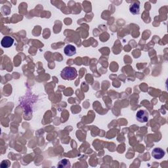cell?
Wrapping results in <instances>:
<instances>
[{
    "label": "cell",
    "mask_w": 168,
    "mask_h": 168,
    "mask_svg": "<svg viewBox=\"0 0 168 168\" xmlns=\"http://www.w3.org/2000/svg\"><path fill=\"white\" fill-rule=\"evenodd\" d=\"M78 72L75 68L65 67L61 73V76L65 80H73L77 77Z\"/></svg>",
    "instance_id": "cell-1"
},
{
    "label": "cell",
    "mask_w": 168,
    "mask_h": 168,
    "mask_svg": "<svg viewBox=\"0 0 168 168\" xmlns=\"http://www.w3.org/2000/svg\"><path fill=\"white\" fill-rule=\"evenodd\" d=\"M136 118L139 122L142 123L146 122L149 120V113L147 112L146 110H140L136 112Z\"/></svg>",
    "instance_id": "cell-2"
},
{
    "label": "cell",
    "mask_w": 168,
    "mask_h": 168,
    "mask_svg": "<svg viewBox=\"0 0 168 168\" xmlns=\"http://www.w3.org/2000/svg\"><path fill=\"white\" fill-rule=\"evenodd\" d=\"M14 43V39L10 36H5L2 39L1 44L3 47L5 48H9Z\"/></svg>",
    "instance_id": "cell-3"
},
{
    "label": "cell",
    "mask_w": 168,
    "mask_h": 168,
    "mask_svg": "<svg viewBox=\"0 0 168 168\" xmlns=\"http://www.w3.org/2000/svg\"><path fill=\"white\" fill-rule=\"evenodd\" d=\"M152 156H153L155 159L160 160L162 159V158L165 156V152L164 150L160 148H156L152 150Z\"/></svg>",
    "instance_id": "cell-4"
},
{
    "label": "cell",
    "mask_w": 168,
    "mask_h": 168,
    "mask_svg": "<svg viewBox=\"0 0 168 168\" xmlns=\"http://www.w3.org/2000/svg\"><path fill=\"white\" fill-rule=\"evenodd\" d=\"M64 52L66 55L68 57H72L76 53V47L72 45H67L64 49Z\"/></svg>",
    "instance_id": "cell-5"
},
{
    "label": "cell",
    "mask_w": 168,
    "mask_h": 168,
    "mask_svg": "<svg viewBox=\"0 0 168 168\" xmlns=\"http://www.w3.org/2000/svg\"><path fill=\"white\" fill-rule=\"evenodd\" d=\"M130 12L133 15H138L140 13V3L139 2H135L131 5L129 7Z\"/></svg>",
    "instance_id": "cell-6"
},
{
    "label": "cell",
    "mask_w": 168,
    "mask_h": 168,
    "mask_svg": "<svg viewBox=\"0 0 168 168\" xmlns=\"http://www.w3.org/2000/svg\"><path fill=\"white\" fill-rule=\"evenodd\" d=\"M58 167L61 168H64V167H70V162L66 159H63L61 161L59 162V164H58Z\"/></svg>",
    "instance_id": "cell-7"
}]
</instances>
